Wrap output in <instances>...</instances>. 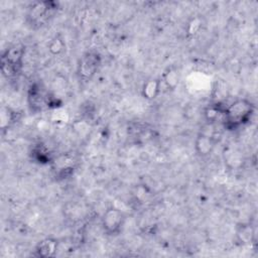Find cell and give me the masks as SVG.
I'll return each instance as SVG.
<instances>
[{
    "mask_svg": "<svg viewBox=\"0 0 258 258\" xmlns=\"http://www.w3.org/2000/svg\"><path fill=\"white\" fill-rule=\"evenodd\" d=\"M27 102L31 111L40 112L48 108H55L57 100L40 83H33L27 92Z\"/></svg>",
    "mask_w": 258,
    "mask_h": 258,
    "instance_id": "obj_2",
    "label": "cell"
},
{
    "mask_svg": "<svg viewBox=\"0 0 258 258\" xmlns=\"http://www.w3.org/2000/svg\"><path fill=\"white\" fill-rule=\"evenodd\" d=\"M58 248V242L54 238H45L37 243L34 248V255L41 258L55 256Z\"/></svg>",
    "mask_w": 258,
    "mask_h": 258,
    "instance_id": "obj_8",
    "label": "cell"
},
{
    "mask_svg": "<svg viewBox=\"0 0 258 258\" xmlns=\"http://www.w3.org/2000/svg\"><path fill=\"white\" fill-rule=\"evenodd\" d=\"M253 236H254V231H253L251 225H249V224H243L237 230L238 240L243 244L251 243Z\"/></svg>",
    "mask_w": 258,
    "mask_h": 258,
    "instance_id": "obj_12",
    "label": "cell"
},
{
    "mask_svg": "<svg viewBox=\"0 0 258 258\" xmlns=\"http://www.w3.org/2000/svg\"><path fill=\"white\" fill-rule=\"evenodd\" d=\"M64 48V42L59 36H54L48 43V49L52 54L60 53Z\"/></svg>",
    "mask_w": 258,
    "mask_h": 258,
    "instance_id": "obj_13",
    "label": "cell"
},
{
    "mask_svg": "<svg viewBox=\"0 0 258 258\" xmlns=\"http://www.w3.org/2000/svg\"><path fill=\"white\" fill-rule=\"evenodd\" d=\"M25 47L14 44L8 47L1 55V72L4 76L11 77L18 74L22 68Z\"/></svg>",
    "mask_w": 258,
    "mask_h": 258,
    "instance_id": "obj_3",
    "label": "cell"
},
{
    "mask_svg": "<svg viewBox=\"0 0 258 258\" xmlns=\"http://www.w3.org/2000/svg\"><path fill=\"white\" fill-rule=\"evenodd\" d=\"M216 143H217V141L213 134L201 132L198 135L196 142H195L196 152L200 156H207L213 151Z\"/></svg>",
    "mask_w": 258,
    "mask_h": 258,
    "instance_id": "obj_7",
    "label": "cell"
},
{
    "mask_svg": "<svg viewBox=\"0 0 258 258\" xmlns=\"http://www.w3.org/2000/svg\"><path fill=\"white\" fill-rule=\"evenodd\" d=\"M161 90V82L159 79H149L146 82H144L141 94L142 97L148 101H152L156 99L160 93Z\"/></svg>",
    "mask_w": 258,
    "mask_h": 258,
    "instance_id": "obj_10",
    "label": "cell"
},
{
    "mask_svg": "<svg viewBox=\"0 0 258 258\" xmlns=\"http://www.w3.org/2000/svg\"><path fill=\"white\" fill-rule=\"evenodd\" d=\"M163 82L168 89L174 90L179 82L178 71L174 67L168 68L163 74Z\"/></svg>",
    "mask_w": 258,
    "mask_h": 258,
    "instance_id": "obj_11",
    "label": "cell"
},
{
    "mask_svg": "<svg viewBox=\"0 0 258 258\" xmlns=\"http://www.w3.org/2000/svg\"><path fill=\"white\" fill-rule=\"evenodd\" d=\"M101 64V56L96 51L86 52L78 64V74L83 81L91 80Z\"/></svg>",
    "mask_w": 258,
    "mask_h": 258,
    "instance_id": "obj_5",
    "label": "cell"
},
{
    "mask_svg": "<svg viewBox=\"0 0 258 258\" xmlns=\"http://www.w3.org/2000/svg\"><path fill=\"white\" fill-rule=\"evenodd\" d=\"M57 9V3L54 1L35 2L31 5L28 18L33 24H42Z\"/></svg>",
    "mask_w": 258,
    "mask_h": 258,
    "instance_id": "obj_6",
    "label": "cell"
},
{
    "mask_svg": "<svg viewBox=\"0 0 258 258\" xmlns=\"http://www.w3.org/2000/svg\"><path fill=\"white\" fill-rule=\"evenodd\" d=\"M125 223V215L124 213L117 208H109L107 209L101 220L102 228L104 232L109 236L118 235L124 226Z\"/></svg>",
    "mask_w": 258,
    "mask_h": 258,
    "instance_id": "obj_4",
    "label": "cell"
},
{
    "mask_svg": "<svg viewBox=\"0 0 258 258\" xmlns=\"http://www.w3.org/2000/svg\"><path fill=\"white\" fill-rule=\"evenodd\" d=\"M225 107L226 106H224L222 102H214L209 104L204 111V116L206 121L210 125L217 123L219 120H221L222 122Z\"/></svg>",
    "mask_w": 258,
    "mask_h": 258,
    "instance_id": "obj_9",
    "label": "cell"
},
{
    "mask_svg": "<svg viewBox=\"0 0 258 258\" xmlns=\"http://www.w3.org/2000/svg\"><path fill=\"white\" fill-rule=\"evenodd\" d=\"M254 111L255 107L248 99H237L225 107L222 124L227 130H237L251 121Z\"/></svg>",
    "mask_w": 258,
    "mask_h": 258,
    "instance_id": "obj_1",
    "label": "cell"
}]
</instances>
